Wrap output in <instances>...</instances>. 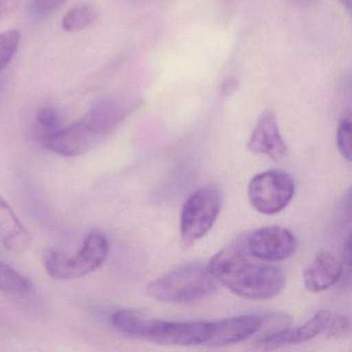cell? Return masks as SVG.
Returning <instances> with one entry per match:
<instances>
[{"label":"cell","instance_id":"1","mask_svg":"<svg viewBox=\"0 0 352 352\" xmlns=\"http://www.w3.org/2000/svg\"><path fill=\"white\" fill-rule=\"evenodd\" d=\"M244 238L216 253L209 267L218 282L236 296L248 300H267L277 296L285 285L280 267L251 259Z\"/></svg>","mask_w":352,"mask_h":352},{"label":"cell","instance_id":"2","mask_svg":"<svg viewBox=\"0 0 352 352\" xmlns=\"http://www.w3.org/2000/svg\"><path fill=\"white\" fill-rule=\"evenodd\" d=\"M131 106L122 96H106L92 102L73 124L40 138L43 147L57 155L76 157L96 147L127 116Z\"/></svg>","mask_w":352,"mask_h":352},{"label":"cell","instance_id":"3","mask_svg":"<svg viewBox=\"0 0 352 352\" xmlns=\"http://www.w3.org/2000/svg\"><path fill=\"white\" fill-rule=\"evenodd\" d=\"M217 286V279L209 265L191 263L151 282L147 292L160 302L182 304L197 302L210 296Z\"/></svg>","mask_w":352,"mask_h":352},{"label":"cell","instance_id":"4","mask_svg":"<svg viewBox=\"0 0 352 352\" xmlns=\"http://www.w3.org/2000/svg\"><path fill=\"white\" fill-rule=\"evenodd\" d=\"M109 252L106 236L100 232H90L83 247L75 255L58 250H48L43 256L45 271L53 279L74 280L89 275L100 269Z\"/></svg>","mask_w":352,"mask_h":352},{"label":"cell","instance_id":"5","mask_svg":"<svg viewBox=\"0 0 352 352\" xmlns=\"http://www.w3.org/2000/svg\"><path fill=\"white\" fill-rule=\"evenodd\" d=\"M221 209V192L214 184L199 187L185 201L181 214L183 246H192L213 228Z\"/></svg>","mask_w":352,"mask_h":352},{"label":"cell","instance_id":"6","mask_svg":"<svg viewBox=\"0 0 352 352\" xmlns=\"http://www.w3.org/2000/svg\"><path fill=\"white\" fill-rule=\"evenodd\" d=\"M294 195L292 177L282 170H267L251 179L248 197L259 213L273 215L287 207Z\"/></svg>","mask_w":352,"mask_h":352},{"label":"cell","instance_id":"7","mask_svg":"<svg viewBox=\"0 0 352 352\" xmlns=\"http://www.w3.org/2000/svg\"><path fill=\"white\" fill-rule=\"evenodd\" d=\"M212 335V321H166L150 319L146 341L160 345H208Z\"/></svg>","mask_w":352,"mask_h":352},{"label":"cell","instance_id":"8","mask_svg":"<svg viewBox=\"0 0 352 352\" xmlns=\"http://www.w3.org/2000/svg\"><path fill=\"white\" fill-rule=\"evenodd\" d=\"M247 250L261 261H279L288 258L296 249V239L287 228L265 226L253 230L244 238Z\"/></svg>","mask_w":352,"mask_h":352},{"label":"cell","instance_id":"9","mask_svg":"<svg viewBox=\"0 0 352 352\" xmlns=\"http://www.w3.org/2000/svg\"><path fill=\"white\" fill-rule=\"evenodd\" d=\"M248 149L252 153L267 156L275 162H280L287 155V145L280 133L277 117L272 111H265L259 116L249 139Z\"/></svg>","mask_w":352,"mask_h":352},{"label":"cell","instance_id":"10","mask_svg":"<svg viewBox=\"0 0 352 352\" xmlns=\"http://www.w3.org/2000/svg\"><path fill=\"white\" fill-rule=\"evenodd\" d=\"M261 315H241L212 321V335L208 346H226L253 337L261 327Z\"/></svg>","mask_w":352,"mask_h":352},{"label":"cell","instance_id":"11","mask_svg":"<svg viewBox=\"0 0 352 352\" xmlns=\"http://www.w3.org/2000/svg\"><path fill=\"white\" fill-rule=\"evenodd\" d=\"M344 265L335 255L321 251L315 255L302 274L304 285L309 292H321L337 283L343 274Z\"/></svg>","mask_w":352,"mask_h":352},{"label":"cell","instance_id":"12","mask_svg":"<svg viewBox=\"0 0 352 352\" xmlns=\"http://www.w3.org/2000/svg\"><path fill=\"white\" fill-rule=\"evenodd\" d=\"M30 241V232L12 206L0 195V243L7 250L20 253L28 249Z\"/></svg>","mask_w":352,"mask_h":352},{"label":"cell","instance_id":"13","mask_svg":"<svg viewBox=\"0 0 352 352\" xmlns=\"http://www.w3.org/2000/svg\"><path fill=\"white\" fill-rule=\"evenodd\" d=\"M331 312L329 310L318 311L313 315L304 324L298 329H287L277 335L267 339L261 344V347L278 348L281 346L290 345V344L305 343L314 339L317 336L324 331L327 323L331 317Z\"/></svg>","mask_w":352,"mask_h":352},{"label":"cell","instance_id":"14","mask_svg":"<svg viewBox=\"0 0 352 352\" xmlns=\"http://www.w3.org/2000/svg\"><path fill=\"white\" fill-rule=\"evenodd\" d=\"M32 290V285L28 278L0 261V292L14 296H26Z\"/></svg>","mask_w":352,"mask_h":352},{"label":"cell","instance_id":"15","mask_svg":"<svg viewBox=\"0 0 352 352\" xmlns=\"http://www.w3.org/2000/svg\"><path fill=\"white\" fill-rule=\"evenodd\" d=\"M96 16L98 14L92 6H77L63 16L61 25L65 32H80L91 25L96 19Z\"/></svg>","mask_w":352,"mask_h":352},{"label":"cell","instance_id":"16","mask_svg":"<svg viewBox=\"0 0 352 352\" xmlns=\"http://www.w3.org/2000/svg\"><path fill=\"white\" fill-rule=\"evenodd\" d=\"M20 34L16 30L0 32V72L8 67L19 47Z\"/></svg>","mask_w":352,"mask_h":352},{"label":"cell","instance_id":"17","mask_svg":"<svg viewBox=\"0 0 352 352\" xmlns=\"http://www.w3.org/2000/svg\"><path fill=\"white\" fill-rule=\"evenodd\" d=\"M36 123L40 131V138L54 133L61 127L58 112L50 107L42 108L38 111L36 115Z\"/></svg>","mask_w":352,"mask_h":352},{"label":"cell","instance_id":"18","mask_svg":"<svg viewBox=\"0 0 352 352\" xmlns=\"http://www.w3.org/2000/svg\"><path fill=\"white\" fill-rule=\"evenodd\" d=\"M338 148L340 153L348 162L351 160V116L343 117L340 121L337 133Z\"/></svg>","mask_w":352,"mask_h":352},{"label":"cell","instance_id":"19","mask_svg":"<svg viewBox=\"0 0 352 352\" xmlns=\"http://www.w3.org/2000/svg\"><path fill=\"white\" fill-rule=\"evenodd\" d=\"M67 0H32L30 12L36 18H46L63 7Z\"/></svg>","mask_w":352,"mask_h":352},{"label":"cell","instance_id":"20","mask_svg":"<svg viewBox=\"0 0 352 352\" xmlns=\"http://www.w3.org/2000/svg\"><path fill=\"white\" fill-rule=\"evenodd\" d=\"M350 331V321L348 317L344 315H331L324 331L327 337L331 339H338V338L344 337L347 335Z\"/></svg>","mask_w":352,"mask_h":352},{"label":"cell","instance_id":"21","mask_svg":"<svg viewBox=\"0 0 352 352\" xmlns=\"http://www.w3.org/2000/svg\"><path fill=\"white\" fill-rule=\"evenodd\" d=\"M16 0H0V21L13 9Z\"/></svg>","mask_w":352,"mask_h":352},{"label":"cell","instance_id":"22","mask_svg":"<svg viewBox=\"0 0 352 352\" xmlns=\"http://www.w3.org/2000/svg\"><path fill=\"white\" fill-rule=\"evenodd\" d=\"M236 79H228L222 83L221 94L224 96H230L236 90Z\"/></svg>","mask_w":352,"mask_h":352},{"label":"cell","instance_id":"23","mask_svg":"<svg viewBox=\"0 0 352 352\" xmlns=\"http://www.w3.org/2000/svg\"><path fill=\"white\" fill-rule=\"evenodd\" d=\"M296 5L300 6V7H310V6L316 3L318 0H292Z\"/></svg>","mask_w":352,"mask_h":352},{"label":"cell","instance_id":"24","mask_svg":"<svg viewBox=\"0 0 352 352\" xmlns=\"http://www.w3.org/2000/svg\"><path fill=\"white\" fill-rule=\"evenodd\" d=\"M348 12L351 11V0H339Z\"/></svg>","mask_w":352,"mask_h":352}]
</instances>
